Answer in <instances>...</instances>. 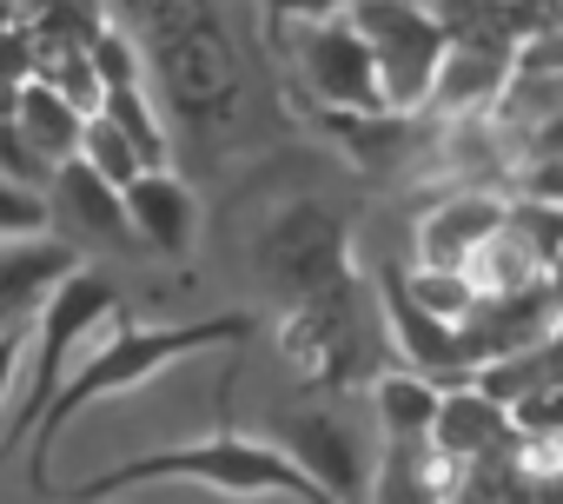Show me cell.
<instances>
[{
    "label": "cell",
    "instance_id": "obj_19",
    "mask_svg": "<svg viewBox=\"0 0 563 504\" xmlns=\"http://www.w3.org/2000/svg\"><path fill=\"white\" fill-rule=\"evenodd\" d=\"M80 107H67L54 87H41V80H27L21 87V100H14V127L60 166V160H74V146H80Z\"/></svg>",
    "mask_w": 563,
    "mask_h": 504
},
{
    "label": "cell",
    "instance_id": "obj_32",
    "mask_svg": "<svg viewBox=\"0 0 563 504\" xmlns=\"http://www.w3.org/2000/svg\"><path fill=\"white\" fill-rule=\"evenodd\" d=\"M14 100H21V87H14V80H0V120L14 113Z\"/></svg>",
    "mask_w": 563,
    "mask_h": 504
},
{
    "label": "cell",
    "instance_id": "obj_31",
    "mask_svg": "<svg viewBox=\"0 0 563 504\" xmlns=\"http://www.w3.org/2000/svg\"><path fill=\"white\" fill-rule=\"evenodd\" d=\"M352 0H265V14L278 21H325V14H345Z\"/></svg>",
    "mask_w": 563,
    "mask_h": 504
},
{
    "label": "cell",
    "instance_id": "obj_7",
    "mask_svg": "<svg viewBox=\"0 0 563 504\" xmlns=\"http://www.w3.org/2000/svg\"><path fill=\"white\" fill-rule=\"evenodd\" d=\"M345 14H352V28L365 34V47H372V61H378L385 107H391V113H424L438 54H444V41H451L438 0H352Z\"/></svg>",
    "mask_w": 563,
    "mask_h": 504
},
{
    "label": "cell",
    "instance_id": "obj_4",
    "mask_svg": "<svg viewBox=\"0 0 563 504\" xmlns=\"http://www.w3.org/2000/svg\"><path fill=\"white\" fill-rule=\"evenodd\" d=\"M146 87H153V100L173 127H186L199 140L232 133L239 107H245V61L225 34V14L146 47Z\"/></svg>",
    "mask_w": 563,
    "mask_h": 504
},
{
    "label": "cell",
    "instance_id": "obj_21",
    "mask_svg": "<svg viewBox=\"0 0 563 504\" xmlns=\"http://www.w3.org/2000/svg\"><path fill=\"white\" fill-rule=\"evenodd\" d=\"M107 8H113V21L140 41V54H146V47L186 34V28L212 21V14H219V0H107Z\"/></svg>",
    "mask_w": 563,
    "mask_h": 504
},
{
    "label": "cell",
    "instance_id": "obj_22",
    "mask_svg": "<svg viewBox=\"0 0 563 504\" xmlns=\"http://www.w3.org/2000/svg\"><path fill=\"white\" fill-rule=\"evenodd\" d=\"M398 286H405L431 319H451V326L477 306V286L464 280V266H411V260H405V266H398Z\"/></svg>",
    "mask_w": 563,
    "mask_h": 504
},
{
    "label": "cell",
    "instance_id": "obj_30",
    "mask_svg": "<svg viewBox=\"0 0 563 504\" xmlns=\"http://www.w3.org/2000/svg\"><path fill=\"white\" fill-rule=\"evenodd\" d=\"M21 352H27V319L0 332V418H8V392H14V372H21Z\"/></svg>",
    "mask_w": 563,
    "mask_h": 504
},
{
    "label": "cell",
    "instance_id": "obj_12",
    "mask_svg": "<svg viewBox=\"0 0 563 504\" xmlns=\"http://www.w3.org/2000/svg\"><path fill=\"white\" fill-rule=\"evenodd\" d=\"M510 193H490V186H438L424 199V212L411 219V266H464V252L504 219Z\"/></svg>",
    "mask_w": 563,
    "mask_h": 504
},
{
    "label": "cell",
    "instance_id": "obj_34",
    "mask_svg": "<svg viewBox=\"0 0 563 504\" xmlns=\"http://www.w3.org/2000/svg\"><path fill=\"white\" fill-rule=\"evenodd\" d=\"M556 266H563V245H556Z\"/></svg>",
    "mask_w": 563,
    "mask_h": 504
},
{
    "label": "cell",
    "instance_id": "obj_18",
    "mask_svg": "<svg viewBox=\"0 0 563 504\" xmlns=\"http://www.w3.org/2000/svg\"><path fill=\"white\" fill-rule=\"evenodd\" d=\"M100 113L126 133V146L140 153V166H173V127H166V113H159V100H153L146 80H113L100 94Z\"/></svg>",
    "mask_w": 563,
    "mask_h": 504
},
{
    "label": "cell",
    "instance_id": "obj_20",
    "mask_svg": "<svg viewBox=\"0 0 563 504\" xmlns=\"http://www.w3.org/2000/svg\"><path fill=\"white\" fill-rule=\"evenodd\" d=\"M14 8H21V21L34 28L41 47H87L113 21L107 0H14Z\"/></svg>",
    "mask_w": 563,
    "mask_h": 504
},
{
    "label": "cell",
    "instance_id": "obj_15",
    "mask_svg": "<svg viewBox=\"0 0 563 504\" xmlns=\"http://www.w3.org/2000/svg\"><path fill=\"white\" fill-rule=\"evenodd\" d=\"M431 445L444 458H484V451H504L517 445V425H510V405L490 398L477 379H457L438 392V418H431Z\"/></svg>",
    "mask_w": 563,
    "mask_h": 504
},
{
    "label": "cell",
    "instance_id": "obj_9",
    "mask_svg": "<svg viewBox=\"0 0 563 504\" xmlns=\"http://www.w3.org/2000/svg\"><path fill=\"white\" fill-rule=\"evenodd\" d=\"M517 67V41H490V34H451L424 94V120H457V113H490L504 80Z\"/></svg>",
    "mask_w": 563,
    "mask_h": 504
},
{
    "label": "cell",
    "instance_id": "obj_14",
    "mask_svg": "<svg viewBox=\"0 0 563 504\" xmlns=\"http://www.w3.org/2000/svg\"><path fill=\"white\" fill-rule=\"evenodd\" d=\"M47 212L60 232H80V239H100L113 252H140L133 245V226H126V199L113 179H100L87 160H60L54 179H47Z\"/></svg>",
    "mask_w": 563,
    "mask_h": 504
},
{
    "label": "cell",
    "instance_id": "obj_6",
    "mask_svg": "<svg viewBox=\"0 0 563 504\" xmlns=\"http://www.w3.org/2000/svg\"><path fill=\"white\" fill-rule=\"evenodd\" d=\"M252 266L278 299L325 293L352 273V232L325 199H286L252 239Z\"/></svg>",
    "mask_w": 563,
    "mask_h": 504
},
{
    "label": "cell",
    "instance_id": "obj_28",
    "mask_svg": "<svg viewBox=\"0 0 563 504\" xmlns=\"http://www.w3.org/2000/svg\"><path fill=\"white\" fill-rule=\"evenodd\" d=\"M34 61H41L34 28H27V21H8V28H0V80L27 87V80H34Z\"/></svg>",
    "mask_w": 563,
    "mask_h": 504
},
{
    "label": "cell",
    "instance_id": "obj_27",
    "mask_svg": "<svg viewBox=\"0 0 563 504\" xmlns=\"http://www.w3.org/2000/svg\"><path fill=\"white\" fill-rule=\"evenodd\" d=\"M0 173L21 179V186H34V193H47V179H54V160H47V153L14 127V113L0 120Z\"/></svg>",
    "mask_w": 563,
    "mask_h": 504
},
{
    "label": "cell",
    "instance_id": "obj_17",
    "mask_svg": "<svg viewBox=\"0 0 563 504\" xmlns=\"http://www.w3.org/2000/svg\"><path fill=\"white\" fill-rule=\"evenodd\" d=\"M438 379L405 365V372H378L372 379V418H378V438H431V418H438Z\"/></svg>",
    "mask_w": 563,
    "mask_h": 504
},
{
    "label": "cell",
    "instance_id": "obj_1",
    "mask_svg": "<svg viewBox=\"0 0 563 504\" xmlns=\"http://www.w3.org/2000/svg\"><path fill=\"white\" fill-rule=\"evenodd\" d=\"M245 332H252L245 313H225V319H179V326H133V319L113 313V319L80 346L74 372L60 379V392L47 398L34 438H27V445H34V484H47V451H54V438H60L87 405H107L113 392H133V385H146L153 372H166V365H179V359H192V352L239 346Z\"/></svg>",
    "mask_w": 563,
    "mask_h": 504
},
{
    "label": "cell",
    "instance_id": "obj_16",
    "mask_svg": "<svg viewBox=\"0 0 563 504\" xmlns=\"http://www.w3.org/2000/svg\"><path fill=\"white\" fill-rule=\"evenodd\" d=\"M74 245H60L54 232H34V239H0V332L21 326L67 273H74Z\"/></svg>",
    "mask_w": 563,
    "mask_h": 504
},
{
    "label": "cell",
    "instance_id": "obj_29",
    "mask_svg": "<svg viewBox=\"0 0 563 504\" xmlns=\"http://www.w3.org/2000/svg\"><path fill=\"white\" fill-rule=\"evenodd\" d=\"M510 193H530V199H550L556 212H563V153L556 160H530L523 173H517V186Z\"/></svg>",
    "mask_w": 563,
    "mask_h": 504
},
{
    "label": "cell",
    "instance_id": "obj_13",
    "mask_svg": "<svg viewBox=\"0 0 563 504\" xmlns=\"http://www.w3.org/2000/svg\"><path fill=\"white\" fill-rule=\"evenodd\" d=\"M120 199H126V226H133L140 252H159V260H186V252H192V239H199V199L179 179V166H140L120 186Z\"/></svg>",
    "mask_w": 563,
    "mask_h": 504
},
{
    "label": "cell",
    "instance_id": "obj_33",
    "mask_svg": "<svg viewBox=\"0 0 563 504\" xmlns=\"http://www.w3.org/2000/svg\"><path fill=\"white\" fill-rule=\"evenodd\" d=\"M8 21H21V8H14V0H0V28H8Z\"/></svg>",
    "mask_w": 563,
    "mask_h": 504
},
{
    "label": "cell",
    "instance_id": "obj_3",
    "mask_svg": "<svg viewBox=\"0 0 563 504\" xmlns=\"http://www.w3.org/2000/svg\"><path fill=\"white\" fill-rule=\"evenodd\" d=\"M120 313V286L107 280V273H87V266H74L34 313H27V365H34V379H27V392H21V405L0 418V458L8 451H21L27 438H34V425H41V412H47V398L60 392V379L74 372V359H80V346L107 326Z\"/></svg>",
    "mask_w": 563,
    "mask_h": 504
},
{
    "label": "cell",
    "instance_id": "obj_23",
    "mask_svg": "<svg viewBox=\"0 0 563 504\" xmlns=\"http://www.w3.org/2000/svg\"><path fill=\"white\" fill-rule=\"evenodd\" d=\"M34 80L41 87H54L67 107H80V113H93L100 107V74H93V54L87 47H41V61H34Z\"/></svg>",
    "mask_w": 563,
    "mask_h": 504
},
{
    "label": "cell",
    "instance_id": "obj_26",
    "mask_svg": "<svg viewBox=\"0 0 563 504\" xmlns=\"http://www.w3.org/2000/svg\"><path fill=\"white\" fill-rule=\"evenodd\" d=\"M34 232H54L47 193H34V186L0 173V239H34Z\"/></svg>",
    "mask_w": 563,
    "mask_h": 504
},
{
    "label": "cell",
    "instance_id": "obj_25",
    "mask_svg": "<svg viewBox=\"0 0 563 504\" xmlns=\"http://www.w3.org/2000/svg\"><path fill=\"white\" fill-rule=\"evenodd\" d=\"M87 54H93L100 87H113V80H146V54H140V41H133L120 21H107V28L87 41Z\"/></svg>",
    "mask_w": 563,
    "mask_h": 504
},
{
    "label": "cell",
    "instance_id": "obj_24",
    "mask_svg": "<svg viewBox=\"0 0 563 504\" xmlns=\"http://www.w3.org/2000/svg\"><path fill=\"white\" fill-rule=\"evenodd\" d=\"M74 160H87V166H93L100 179H113V186H126V179L140 173V153L126 146V133H120L100 107L80 120V146H74Z\"/></svg>",
    "mask_w": 563,
    "mask_h": 504
},
{
    "label": "cell",
    "instance_id": "obj_5",
    "mask_svg": "<svg viewBox=\"0 0 563 504\" xmlns=\"http://www.w3.org/2000/svg\"><path fill=\"white\" fill-rule=\"evenodd\" d=\"M378 346H385V319L372 326V306H365V293H358L352 273H345L339 286H325V293L292 299L286 326H278V352H286V365H292L299 385H312V392L358 385Z\"/></svg>",
    "mask_w": 563,
    "mask_h": 504
},
{
    "label": "cell",
    "instance_id": "obj_2",
    "mask_svg": "<svg viewBox=\"0 0 563 504\" xmlns=\"http://www.w3.org/2000/svg\"><path fill=\"white\" fill-rule=\"evenodd\" d=\"M153 484H192V491H225V497H319V484L292 464L286 445L265 438H192V445H159L140 451L126 464H113L107 478L80 484V497H126V491H153Z\"/></svg>",
    "mask_w": 563,
    "mask_h": 504
},
{
    "label": "cell",
    "instance_id": "obj_8",
    "mask_svg": "<svg viewBox=\"0 0 563 504\" xmlns=\"http://www.w3.org/2000/svg\"><path fill=\"white\" fill-rule=\"evenodd\" d=\"M286 28H292V67H299V87L312 94L319 113H378V107H385L378 61H372L365 34L352 28V14L286 21Z\"/></svg>",
    "mask_w": 563,
    "mask_h": 504
},
{
    "label": "cell",
    "instance_id": "obj_11",
    "mask_svg": "<svg viewBox=\"0 0 563 504\" xmlns=\"http://www.w3.org/2000/svg\"><path fill=\"white\" fill-rule=\"evenodd\" d=\"M286 451L292 464L319 484V497H365L372 491V445L332 412V405H312L286 425Z\"/></svg>",
    "mask_w": 563,
    "mask_h": 504
},
{
    "label": "cell",
    "instance_id": "obj_10",
    "mask_svg": "<svg viewBox=\"0 0 563 504\" xmlns=\"http://www.w3.org/2000/svg\"><path fill=\"white\" fill-rule=\"evenodd\" d=\"M378 319H385V346L391 352H405V365H418V372H431L438 385H457V379H471L477 372V359H471V346H464V326H451V319H431L405 286H398V266H385L378 273Z\"/></svg>",
    "mask_w": 563,
    "mask_h": 504
}]
</instances>
